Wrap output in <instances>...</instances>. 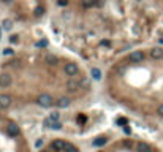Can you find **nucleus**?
Returning <instances> with one entry per match:
<instances>
[{"mask_svg":"<svg viewBox=\"0 0 163 152\" xmlns=\"http://www.w3.org/2000/svg\"><path fill=\"white\" fill-rule=\"evenodd\" d=\"M65 144H67V143H65L63 140H54L51 147H52L54 151H65Z\"/></svg>","mask_w":163,"mask_h":152,"instance_id":"nucleus-6","label":"nucleus"},{"mask_svg":"<svg viewBox=\"0 0 163 152\" xmlns=\"http://www.w3.org/2000/svg\"><path fill=\"white\" fill-rule=\"evenodd\" d=\"M143 59H144V52H143V51H133V52H130V56H128V60L133 62V63L143 62Z\"/></svg>","mask_w":163,"mask_h":152,"instance_id":"nucleus-2","label":"nucleus"},{"mask_svg":"<svg viewBox=\"0 0 163 152\" xmlns=\"http://www.w3.org/2000/svg\"><path fill=\"white\" fill-rule=\"evenodd\" d=\"M65 151H67V152H79L76 147H74L73 144H70V143H67V144H65Z\"/></svg>","mask_w":163,"mask_h":152,"instance_id":"nucleus-17","label":"nucleus"},{"mask_svg":"<svg viewBox=\"0 0 163 152\" xmlns=\"http://www.w3.org/2000/svg\"><path fill=\"white\" fill-rule=\"evenodd\" d=\"M157 114H158V116H160V117H163V103H162L160 106L157 108Z\"/></svg>","mask_w":163,"mask_h":152,"instance_id":"nucleus-21","label":"nucleus"},{"mask_svg":"<svg viewBox=\"0 0 163 152\" xmlns=\"http://www.w3.org/2000/svg\"><path fill=\"white\" fill-rule=\"evenodd\" d=\"M79 86H81V81H78V79L67 81V89H70V90H76V89H79Z\"/></svg>","mask_w":163,"mask_h":152,"instance_id":"nucleus-8","label":"nucleus"},{"mask_svg":"<svg viewBox=\"0 0 163 152\" xmlns=\"http://www.w3.org/2000/svg\"><path fill=\"white\" fill-rule=\"evenodd\" d=\"M124 144H125V147H132V141H125Z\"/></svg>","mask_w":163,"mask_h":152,"instance_id":"nucleus-24","label":"nucleus"},{"mask_svg":"<svg viewBox=\"0 0 163 152\" xmlns=\"http://www.w3.org/2000/svg\"><path fill=\"white\" fill-rule=\"evenodd\" d=\"M92 78H94V79H97V81L101 78V71L98 70V68H92Z\"/></svg>","mask_w":163,"mask_h":152,"instance_id":"nucleus-13","label":"nucleus"},{"mask_svg":"<svg viewBox=\"0 0 163 152\" xmlns=\"http://www.w3.org/2000/svg\"><path fill=\"white\" fill-rule=\"evenodd\" d=\"M10 84H11L10 75H0V87H8Z\"/></svg>","mask_w":163,"mask_h":152,"instance_id":"nucleus-9","label":"nucleus"},{"mask_svg":"<svg viewBox=\"0 0 163 152\" xmlns=\"http://www.w3.org/2000/svg\"><path fill=\"white\" fill-rule=\"evenodd\" d=\"M125 73V67H119L117 68V75H124Z\"/></svg>","mask_w":163,"mask_h":152,"instance_id":"nucleus-23","label":"nucleus"},{"mask_svg":"<svg viewBox=\"0 0 163 152\" xmlns=\"http://www.w3.org/2000/svg\"><path fill=\"white\" fill-rule=\"evenodd\" d=\"M55 103H57L59 108H67V106H70V98H67V97H62V98H59Z\"/></svg>","mask_w":163,"mask_h":152,"instance_id":"nucleus-11","label":"nucleus"},{"mask_svg":"<svg viewBox=\"0 0 163 152\" xmlns=\"http://www.w3.org/2000/svg\"><path fill=\"white\" fill-rule=\"evenodd\" d=\"M81 5L84 8H90V7L97 5V2H95V0H81Z\"/></svg>","mask_w":163,"mask_h":152,"instance_id":"nucleus-12","label":"nucleus"},{"mask_svg":"<svg viewBox=\"0 0 163 152\" xmlns=\"http://www.w3.org/2000/svg\"><path fill=\"white\" fill-rule=\"evenodd\" d=\"M52 128H54V130H62V124H60V122H54Z\"/></svg>","mask_w":163,"mask_h":152,"instance_id":"nucleus-20","label":"nucleus"},{"mask_svg":"<svg viewBox=\"0 0 163 152\" xmlns=\"http://www.w3.org/2000/svg\"><path fill=\"white\" fill-rule=\"evenodd\" d=\"M49 117L52 119L54 122H57V121H59V117H60V114H59L57 111H54V113H51V114H49Z\"/></svg>","mask_w":163,"mask_h":152,"instance_id":"nucleus-18","label":"nucleus"},{"mask_svg":"<svg viewBox=\"0 0 163 152\" xmlns=\"http://www.w3.org/2000/svg\"><path fill=\"white\" fill-rule=\"evenodd\" d=\"M136 151L138 152H151V146L147 144V143H138L136 144Z\"/></svg>","mask_w":163,"mask_h":152,"instance_id":"nucleus-10","label":"nucleus"},{"mask_svg":"<svg viewBox=\"0 0 163 152\" xmlns=\"http://www.w3.org/2000/svg\"><path fill=\"white\" fill-rule=\"evenodd\" d=\"M3 27H5L7 30H10L11 29V21L10 19H5V21H3Z\"/></svg>","mask_w":163,"mask_h":152,"instance_id":"nucleus-19","label":"nucleus"},{"mask_svg":"<svg viewBox=\"0 0 163 152\" xmlns=\"http://www.w3.org/2000/svg\"><path fill=\"white\" fill-rule=\"evenodd\" d=\"M36 103L43 108H51L54 105V98L51 97L49 94H41L38 98H36Z\"/></svg>","mask_w":163,"mask_h":152,"instance_id":"nucleus-1","label":"nucleus"},{"mask_svg":"<svg viewBox=\"0 0 163 152\" xmlns=\"http://www.w3.org/2000/svg\"><path fill=\"white\" fill-rule=\"evenodd\" d=\"M7 133H8L10 136H16L17 133H19V127H17L15 122H10V124L7 125Z\"/></svg>","mask_w":163,"mask_h":152,"instance_id":"nucleus-5","label":"nucleus"},{"mask_svg":"<svg viewBox=\"0 0 163 152\" xmlns=\"http://www.w3.org/2000/svg\"><path fill=\"white\" fill-rule=\"evenodd\" d=\"M97 5H103V0H97Z\"/></svg>","mask_w":163,"mask_h":152,"instance_id":"nucleus-27","label":"nucleus"},{"mask_svg":"<svg viewBox=\"0 0 163 152\" xmlns=\"http://www.w3.org/2000/svg\"><path fill=\"white\" fill-rule=\"evenodd\" d=\"M57 3L60 7H65V5H68V0H57Z\"/></svg>","mask_w":163,"mask_h":152,"instance_id":"nucleus-22","label":"nucleus"},{"mask_svg":"<svg viewBox=\"0 0 163 152\" xmlns=\"http://www.w3.org/2000/svg\"><path fill=\"white\" fill-rule=\"evenodd\" d=\"M52 124H54V121H52L51 117H46L44 121H43V125L48 127V128H52Z\"/></svg>","mask_w":163,"mask_h":152,"instance_id":"nucleus-16","label":"nucleus"},{"mask_svg":"<svg viewBox=\"0 0 163 152\" xmlns=\"http://www.w3.org/2000/svg\"><path fill=\"white\" fill-rule=\"evenodd\" d=\"M3 52H5V54H11V52H13V51H11V49H10V48H7V49H5V51H3Z\"/></svg>","mask_w":163,"mask_h":152,"instance_id":"nucleus-26","label":"nucleus"},{"mask_svg":"<svg viewBox=\"0 0 163 152\" xmlns=\"http://www.w3.org/2000/svg\"><path fill=\"white\" fill-rule=\"evenodd\" d=\"M151 57L155 59V60H160V59H163V49H162V48H152V49H151Z\"/></svg>","mask_w":163,"mask_h":152,"instance_id":"nucleus-7","label":"nucleus"},{"mask_svg":"<svg viewBox=\"0 0 163 152\" xmlns=\"http://www.w3.org/2000/svg\"><path fill=\"white\" fill-rule=\"evenodd\" d=\"M78 71H79V68H78L76 63H67V65H65L67 76H74V75H78Z\"/></svg>","mask_w":163,"mask_h":152,"instance_id":"nucleus-3","label":"nucleus"},{"mask_svg":"<svg viewBox=\"0 0 163 152\" xmlns=\"http://www.w3.org/2000/svg\"><path fill=\"white\" fill-rule=\"evenodd\" d=\"M55 62H57V57H55V56H52V54L46 56V63H49V65H54Z\"/></svg>","mask_w":163,"mask_h":152,"instance_id":"nucleus-14","label":"nucleus"},{"mask_svg":"<svg viewBox=\"0 0 163 152\" xmlns=\"http://www.w3.org/2000/svg\"><path fill=\"white\" fill-rule=\"evenodd\" d=\"M106 143V140L105 138H98V140H95L94 143H92V146H95V147H100V146H103Z\"/></svg>","mask_w":163,"mask_h":152,"instance_id":"nucleus-15","label":"nucleus"},{"mask_svg":"<svg viewBox=\"0 0 163 152\" xmlns=\"http://www.w3.org/2000/svg\"><path fill=\"white\" fill-rule=\"evenodd\" d=\"M11 105V97L7 94H0V108H8Z\"/></svg>","mask_w":163,"mask_h":152,"instance_id":"nucleus-4","label":"nucleus"},{"mask_svg":"<svg viewBox=\"0 0 163 152\" xmlns=\"http://www.w3.org/2000/svg\"><path fill=\"white\" fill-rule=\"evenodd\" d=\"M124 132L127 133V135H128V133H130V128H128V125H125V127H124Z\"/></svg>","mask_w":163,"mask_h":152,"instance_id":"nucleus-25","label":"nucleus"}]
</instances>
